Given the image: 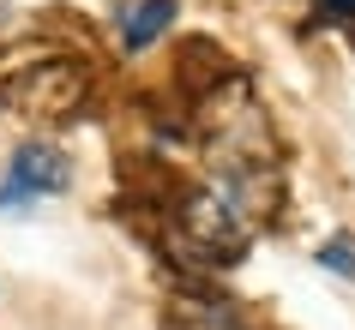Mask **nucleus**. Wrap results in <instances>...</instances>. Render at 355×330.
<instances>
[{"label": "nucleus", "mask_w": 355, "mask_h": 330, "mask_svg": "<svg viewBox=\"0 0 355 330\" xmlns=\"http://www.w3.org/2000/svg\"><path fill=\"white\" fill-rule=\"evenodd\" d=\"M253 235H259V222L211 181L193 186V192H181L175 210H168V240H175V253L193 258V264H205V271L235 264V258L253 246Z\"/></svg>", "instance_id": "1"}, {"label": "nucleus", "mask_w": 355, "mask_h": 330, "mask_svg": "<svg viewBox=\"0 0 355 330\" xmlns=\"http://www.w3.org/2000/svg\"><path fill=\"white\" fill-rule=\"evenodd\" d=\"M85 96H91V73L78 60H42V66L0 78V102L24 120H73Z\"/></svg>", "instance_id": "2"}, {"label": "nucleus", "mask_w": 355, "mask_h": 330, "mask_svg": "<svg viewBox=\"0 0 355 330\" xmlns=\"http://www.w3.org/2000/svg\"><path fill=\"white\" fill-rule=\"evenodd\" d=\"M73 186V156L49 138H24L6 163V181H0V210H31L37 199H60Z\"/></svg>", "instance_id": "3"}, {"label": "nucleus", "mask_w": 355, "mask_h": 330, "mask_svg": "<svg viewBox=\"0 0 355 330\" xmlns=\"http://www.w3.org/2000/svg\"><path fill=\"white\" fill-rule=\"evenodd\" d=\"M168 24H175V0H139L127 19H121V48L139 55V48H150V42L163 37Z\"/></svg>", "instance_id": "4"}, {"label": "nucleus", "mask_w": 355, "mask_h": 330, "mask_svg": "<svg viewBox=\"0 0 355 330\" xmlns=\"http://www.w3.org/2000/svg\"><path fill=\"white\" fill-rule=\"evenodd\" d=\"M175 324H181V330H247V324H241V312L223 306V300H181Z\"/></svg>", "instance_id": "5"}, {"label": "nucleus", "mask_w": 355, "mask_h": 330, "mask_svg": "<svg viewBox=\"0 0 355 330\" xmlns=\"http://www.w3.org/2000/svg\"><path fill=\"white\" fill-rule=\"evenodd\" d=\"M319 264H325L331 276H343V282H349V276H355V240H349V235H331L325 246H319Z\"/></svg>", "instance_id": "6"}, {"label": "nucleus", "mask_w": 355, "mask_h": 330, "mask_svg": "<svg viewBox=\"0 0 355 330\" xmlns=\"http://www.w3.org/2000/svg\"><path fill=\"white\" fill-rule=\"evenodd\" d=\"M319 24H355V0H313Z\"/></svg>", "instance_id": "7"}]
</instances>
